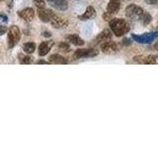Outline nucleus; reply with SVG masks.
Returning a JSON list of instances; mask_svg holds the SVG:
<instances>
[{"label": "nucleus", "instance_id": "nucleus-25", "mask_svg": "<svg viewBox=\"0 0 158 149\" xmlns=\"http://www.w3.org/2000/svg\"><path fill=\"white\" fill-rule=\"evenodd\" d=\"M145 1H146V3H148V4L153 5V4H156L158 0H145Z\"/></svg>", "mask_w": 158, "mask_h": 149}, {"label": "nucleus", "instance_id": "nucleus-26", "mask_svg": "<svg viewBox=\"0 0 158 149\" xmlns=\"http://www.w3.org/2000/svg\"><path fill=\"white\" fill-rule=\"evenodd\" d=\"M38 64L39 65H46V64H49V63L44 61V60H40V61H38Z\"/></svg>", "mask_w": 158, "mask_h": 149}, {"label": "nucleus", "instance_id": "nucleus-3", "mask_svg": "<svg viewBox=\"0 0 158 149\" xmlns=\"http://www.w3.org/2000/svg\"><path fill=\"white\" fill-rule=\"evenodd\" d=\"M20 39H21L20 29L17 26L13 25V26H11L8 30V47L13 48L15 45L20 41Z\"/></svg>", "mask_w": 158, "mask_h": 149}, {"label": "nucleus", "instance_id": "nucleus-28", "mask_svg": "<svg viewBox=\"0 0 158 149\" xmlns=\"http://www.w3.org/2000/svg\"><path fill=\"white\" fill-rule=\"evenodd\" d=\"M123 43L125 44V45H130V44H131L130 40H128V39H125V40H123Z\"/></svg>", "mask_w": 158, "mask_h": 149}, {"label": "nucleus", "instance_id": "nucleus-2", "mask_svg": "<svg viewBox=\"0 0 158 149\" xmlns=\"http://www.w3.org/2000/svg\"><path fill=\"white\" fill-rule=\"evenodd\" d=\"M143 10L141 7L137 6L135 4L128 5L126 9V15L127 18H130L132 21H137V20H141L142 15H143Z\"/></svg>", "mask_w": 158, "mask_h": 149}, {"label": "nucleus", "instance_id": "nucleus-29", "mask_svg": "<svg viewBox=\"0 0 158 149\" xmlns=\"http://www.w3.org/2000/svg\"><path fill=\"white\" fill-rule=\"evenodd\" d=\"M154 48L158 51V41H156V43H155V45H154Z\"/></svg>", "mask_w": 158, "mask_h": 149}, {"label": "nucleus", "instance_id": "nucleus-18", "mask_svg": "<svg viewBox=\"0 0 158 149\" xmlns=\"http://www.w3.org/2000/svg\"><path fill=\"white\" fill-rule=\"evenodd\" d=\"M23 49L27 54H32L35 52V50H36V44L33 43V42L26 43V44H24Z\"/></svg>", "mask_w": 158, "mask_h": 149}, {"label": "nucleus", "instance_id": "nucleus-23", "mask_svg": "<svg viewBox=\"0 0 158 149\" xmlns=\"http://www.w3.org/2000/svg\"><path fill=\"white\" fill-rule=\"evenodd\" d=\"M7 31H8V29H7L6 26H3V25H1V26H0V35L5 34Z\"/></svg>", "mask_w": 158, "mask_h": 149}, {"label": "nucleus", "instance_id": "nucleus-13", "mask_svg": "<svg viewBox=\"0 0 158 149\" xmlns=\"http://www.w3.org/2000/svg\"><path fill=\"white\" fill-rule=\"evenodd\" d=\"M51 23L54 28H63V27H66L68 25L67 20L63 19L61 17H58L56 14V16L51 20Z\"/></svg>", "mask_w": 158, "mask_h": 149}, {"label": "nucleus", "instance_id": "nucleus-22", "mask_svg": "<svg viewBox=\"0 0 158 149\" xmlns=\"http://www.w3.org/2000/svg\"><path fill=\"white\" fill-rule=\"evenodd\" d=\"M35 5L37 6V8H43L46 6V2L44 0H34Z\"/></svg>", "mask_w": 158, "mask_h": 149}, {"label": "nucleus", "instance_id": "nucleus-7", "mask_svg": "<svg viewBox=\"0 0 158 149\" xmlns=\"http://www.w3.org/2000/svg\"><path fill=\"white\" fill-rule=\"evenodd\" d=\"M101 50L103 53L105 54H115L118 51V47L116 43L111 42V41H107L101 44Z\"/></svg>", "mask_w": 158, "mask_h": 149}, {"label": "nucleus", "instance_id": "nucleus-5", "mask_svg": "<svg viewBox=\"0 0 158 149\" xmlns=\"http://www.w3.org/2000/svg\"><path fill=\"white\" fill-rule=\"evenodd\" d=\"M98 55L96 49H79L73 54L74 59H83V58H93Z\"/></svg>", "mask_w": 158, "mask_h": 149}, {"label": "nucleus", "instance_id": "nucleus-4", "mask_svg": "<svg viewBox=\"0 0 158 149\" xmlns=\"http://www.w3.org/2000/svg\"><path fill=\"white\" fill-rule=\"evenodd\" d=\"M157 37H158V32H149V33H144L142 35H135V34L131 35V38L135 42L141 44H150Z\"/></svg>", "mask_w": 158, "mask_h": 149}, {"label": "nucleus", "instance_id": "nucleus-8", "mask_svg": "<svg viewBox=\"0 0 158 149\" xmlns=\"http://www.w3.org/2000/svg\"><path fill=\"white\" fill-rule=\"evenodd\" d=\"M47 1L51 6L57 10H60V11H65L68 8L67 0H47Z\"/></svg>", "mask_w": 158, "mask_h": 149}, {"label": "nucleus", "instance_id": "nucleus-19", "mask_svg": "<svg viewBox=\"0 0 158 149\" xmlns=\"http://www.w3.org/2000/svg\"><path fill=\"white\" fill-rule=\"evenodd\" d=\"M18 59L20 61V64H22V65L32 64V58L30 56H26V55H23V54H19L18 55Z\"/></svg>", "mask_w": 158, "mask_h": 149}, {"label": "nucleus", "instance_id": "nucleus-1", "mask_svg": "<svg viewBox=\"0 0 158 149\" xmlns=\"http://www.w3.org/2000/svg\"><path fill=\"white\" fill-rule=\"evenodd\" d=\"M110 27L114 34H116V36L121 37L123 36L130 31V25L127 21L122 19H114L110 21Z\"/></svg>", "mask_w": 158, "mask_h": 149}, {"label": "nucleus", "instance_id": "nucleus-16", "mask_svg": "<svg viewBox=\"0 0 158 149\" xmlns=\"http://www.w3.org/2000/svg\"><path fill=\"white\" fill-rule=\"evenodd\" d=\"M95 16H96L95 9H94L92 6H89V7H87L86 11L84 12V14H82V15L79 16V19H80V20H88V19L94 18Z\"/></svg>", "mask_w": 158, "mask_h": 149}, {"label": "nucleus", "instance_id": "nucleus-20", "mask_svg": "<svg viewBox=\"0 0 158 149\" xmlns=\"http://www.w3.org/2000/svg\"><path fill=\"white\" fill-rule=\"evenodd\" d=\"M58 49H59V51H61L63 53H67L69 52V50H70V46H69L66 42H61L58 45Z\"/></svg>", "mask_w": 158, "mask_h": 149}, {"label": "nucleus", "instance_id": "nucleus-17", "mask_svg": "<svg viewBox=\"0 0 158 149\" xmlns=\"http://www.w3.org/2000/svg\"><path fill=\"white\" fill-rule=\"evenodd\" d=\"M67 40L71 44L76 45V46H82V45H84V41H83V40L80 37H79V36H77V35H74V34L67 36Z\"/></svg>", "mask_w": 158, "mask_h": 149}, {"label": "nucleus", "instance_id": "nucleus-9", "mask_svg": "<svg viewBox=\"0 0 158 149\" xmlns=\"http://www.w3.org/2000/svg\"><path fill=\"white\" fill-rule=\"evenodd\" d=\"M135 61L139 64L154 65L156 64V57L153 56V55H148V56H136L135 57Z\"/></svg>", "mask_w": 158, "mask_h": 149}, {"label": "nucleus", "instance_id": "nucleus-6", "mask_svg": "<svg viewBox=\"0 0 158 149\" xmlns=\"http://www.w3.org/2000/svg\"><path fill=\"white\" fill-rule=\"evenodd\" d=\"M38 15L43 22H51V20L56 16V13L52 10L46 9V7L38 8Z\"/></svg>", "mask_w": 158, "mask_h": 149}, {"label": "nucleus", "instance_id": "nucleus-21", "mask_svg": "<svg viewBox=\"0 0 158 149\" xmlns=\"http://www.w3.org/2000/svg\"><path fill=\"white\" fill-rule=\"evenodd\" d=\"M141 20H142V23H143V24H144V25H147V24H149V23L151 22L152 18H151V16H150V15L148 14V13H143Z\"/></svg>", "mask_w": 158, "mask_h": 149}, {"label": "nucleus", "instance_id": "nucleus-10", "mask_svg": "<svg viewBox=\"0 0 158 149\" xmlns=\"http://www.w3.org/2000/svg\"><path fill=\"white\" fill-rule=\"evenodd\" d=\"M18 15L23 20H25V21L31 22L32 20L34 19L35 12H34V9H32V8H25V9L21 10V11H19Z\"/></svg>", "mask_w": 158, "mask_h": 149}, {"label": "nucleus", "instance_id": "nucleus-27", "mask_svg": "<svg viewBox=\"0 0 158 149\" xmlns=\"http://www.w3.org/2000/svg\"><path fill=\"white\" fill-rule=\"evenodd\" d=\"M0 17H1V19H3L4 20V21H7V16H6V15H5V14H0Z\"/></svg>", "mask_w": 158, "mask_h": 149}, {"label": "nucleus", "instance_id": "nucleus-15", "mask_svg": "<svg viewBox=\"0 0 158 149\" xmlns=\"http://www.w3.org/2000/svg\"><path fill=\"white\" fill-rule=\"evenodd\" d=\"M112 38L111 32L109 30H104L102 33H100L98 35V37L96 38V42L97 43H104L107 41H110Z\"/></svg>", "mask_w": 158, "mask_h": 149}, {"label": "nucleus", "instance_id": "nucleus-14", "mask_svg": "<svg viewBox=\"0 0 158 149\" xmlns=\"http://www.w3.org/2000/svg\"><path fill=\"white\" fill-rule=\"evenodd\" d=\"M48 63L53 64V65H65V64H67V61L65 60V58H63L62 56H60V55L54 54L49 57Z\"/></svg>", "mask_w": 158, "mask_h": 149}, {"label": "nucleus", "instance_id": "nucleus-11", "mask_svg": "<svg viewBox=\"0 0 158 149\" xmlns=\"http://www.w3.org/2000/svg\"><path fill=\"white\" fill-rule=\"evenodd\" d=\"M53 41H46L43 42L41 45L39 46V55L40 56H46L48 52L51 51L52 48L53 47Z\"/></svg>", "mask_w": 158, "mask_h": 149}, {"label": "nucleus", "instance_id": "nucleus-24", "mask_svg": "<svg viewBox=\"0 0 158 149\" xmlns=\"http://www.w3.org/2000/svg\"><path fill=\"white\" fill-rule=\"evenodd\" d=\"M103 17H104V19L106 20V21H108V20H111V17H112V14H110V13H108V12H106L105 14L103 15Z\"/></svg>", "mask_w": 158, "mask_h": 149}, {"label": "nucleus", "instance_id": "nucleus-30", "mask_svg": "<svg viewBox=\"0 0 158 149\" xmlns=\"http://www.w3.org/2000/svg\"><path fill=\"white\" fill-rule=\"evenodd\" d=\"M0 1H1V0H0Z\"/></svg>", "mask_w": 158, "mask_h": 149}, {"label": "nucleus", "instance_id": "nucleus-12", "mask_svg": "<svg viewBox=\"0 0 158 149\" xmlns=\"http://www.w3.org/2000/svg\"><path fill=\"white\" fill-rule=\"evenodd\" d=\"M121 7V1L120 0H110L107 6V12L110 14H116L118 12Z\"/></svg>", "mask_w": 158, "mask_h": 149}]
</instances>
